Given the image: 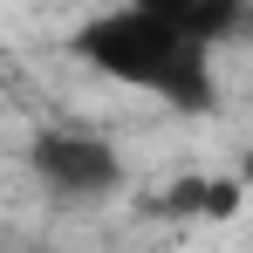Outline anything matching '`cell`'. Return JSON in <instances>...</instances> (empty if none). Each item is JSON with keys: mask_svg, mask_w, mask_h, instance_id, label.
<instances>
[{"mask_svg": "<svg viewBox=\"0 0 253 253\" xmlns=\"http://www.w3.org/2000/svg\"><path fill=\"white\" fill-rule=\"evenodd\" d=\"M76 55L96 76L158 96L178 117L219 110V62L171 21V0H137V7H103L76 28Z\"/></svg>", "mask_w": 253, "mask_h": 253, "instance_id": "cell-1", "label": "cell"}, {"mask_svg": "<svg viewBox=\"0 0 253 253\" xmlns=\"http://www.w3.org/2000/svg\"><path fill=\"white\" fill-rule=\"evenodd\" d=\"M28 171L55 206H103L130 185L124 151L96 130H35L28 144Z\"/></svg>", "mask_w": 253, "mask_h": 253, "instance_id": "cell-2", "label": "cell"}, {"mask_svg": "<svg viewBox=\"0 0 253 253\" xmlns=\"http://www.w3.org/2000/svg\"><path fill=\"white\" fill-rule=\"evenodd\" d=\"M171 21L206 48V55H226L233 42L253 35V7H240V0H171Z\"/></svg>", "mask_w": 253, "mask_h": 253, "instance_id": "cell-3", "label": "cell"}, {"mask_svg": "<svg viewBox=\"0 0 253 253\" xmlns=\"http://www.w3.org/2000/svg\"><path fill=\"white\" fill-rule=\"evenodd\" d=\"M233 206H240V192L233 185H212V178H185L165 199V212H178V219H226Z\"/></svg>", "mask_w": 253, "mask_h": 253, "instance_id": "cell-4", "label": "cell"}]
</instances>
